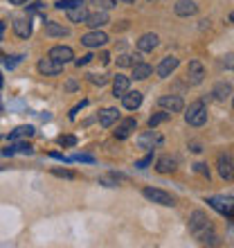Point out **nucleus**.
Wrapping results in <instances>:
<instances>
[{
    "mask_svg": "<svg viewBox=\"0 0 234 248\" xmlns=\"http://www.w3.org/2000/svg\"><path fill=\"white\" fill-rule=\"evenodd\" d=\"M9 2H12V5H25V2H27V0H9Z\"/></svg>",
    "mask_w": 234,
    "mask_h": 248,
    "instance_id": "obj_45",
    "label": "nucleus"
},
{
    "mask_svg": "<svg viewBox=\"0 0 234 248\" xmlns=\"http://www.w3.org/2000/svg\"><path fill=\"white\" fill-rule=\"evenodd\" d=\"M65 12H68V20H70V23H84L86 16H88V9L84 7V2L70 7V9H65Z\"/></svg>",
    "mask_w": 234,
    "mask_h": 248,
    "instance_id": "obj_22",
    "label": "nucleus"
},
{
    "mask_svg": "<svg viewBox=\"0 0 234 248\" xmlns=\"http://www.w3.org/2000/svg\"><path fill=\"white\" fill-rule=\"evenodd\" d=\"M178 65H180V61H178V57H164L160 63H158V68H156V72H158V77H162V79H167V77H171L176 70H178Z\"/></svg>",
    "mask_w": 234,
    "mask_h": 248,
    "instance_id": "obj_7",
    "label": "nucleus"
},
{
    "mask_svg": "<svg viewBox=\"0 0 234 248\" xmlns=\"http://www.w3.org/2000/svg\"><path fill=\"white\" fill-rule=\"evenodd\" d=\"M212 228V223H209L207 215L203 212V210H196V212H191V217H189V230L194 232V235H201V232H205V230Z\"/></svg>",
    "mask_w": 234,
    "mask_h": 248,
    "instance_id": "obj_3",
    "label": "nucleus"
},
{
    "mask_svg": "<svg viewBox=\"0 0 234 248\" xmlns=\"http://www.w3.org/2000/svg\"><path fill=\"white\" fill-rule=\"evenodd\" d=\"M207 203L216 212H221V215H225L228 219H232V196H228V199H223V196H209Z\"/></svg>",
    "mask_w": 234,
    "mask_h": 248,
    "instance_id": "obj_5",
    "label": "nucleus"
},
{
    "mask_svg": "<svg viewBox=\"0 0 234 248\" xmlns=\"http://www.w3.org/2000/svg\"><path fill=\"white\" fill-rule=\"evenodd\" d=\"M135 129H137V122H135V120H133V118H126V120H122V122L117 124V129L113 131V133H115L117 140H126V138H129Z\"/></svg>",
    "mask_w": 234,
    "mask_h": 248,
    "instance_id": "obj_13",
    "label": "nucleus"
},
{
    "mask_svg": "<svg viewBox=\"0 0 234 248\" xmlns=\"http://www.w3.org/2000/svg\"><path fill=\"white\" fill-rule=\"evenodd\" d=\"M39 72L41 75H45V77H57L63 72V63L61 61H54V59H41L39 61Z\"/></svg>",
    "mask_w": 234,
    "mask_h": 248,
    "instance_id": "obj_8",
    "label": "nucleus"
},
{
    "mask_svg": "<svg viewBox=\"0 0 234 248\" xmlns=\"http://www.w3.org/2000/svg\"><path fill=\"white\" fill-rule=\"evenodd\" d=\"M137 144H140V149L151 151L156 144H162V136H160L156 129H151V131H146V133H142V136L137 138Z\"/></svg>",
    "mask_w": 234,
    "mask_h": 248,
    "instance_id": "obj_6",
    "label": "nucleus"
},
{
    "mask_svg": "<svg viewBox=\"0 0 234 248\" xmlns=\"http://www.w3.org/2000/svg\"><path fill=\"white\" fill-rule=\"evenodd\" d=\"M12 149L20 151V154H27V156H32V154H34V147L29 142H18L16 147H12Z\"/></svg>",
    "mask_w": 234,
    "mask_h": 248,
    "instance_id": "obj_29",
    "label": "nucleus"
},
{
    "mask_svg": "<svg viewBox=\"0 0 234 248\" xmlns=\"http://www.w3.org/2000/svg\"><path fill=\"white\" fill-rule=\"evenodd\" d=\"M0 88H2V75H0Z\"/></svg>",
    "mask_w": 234,
    "mask_h": 248,
    "instance_id": "obj_46",
    "label": "nucleus"
},
{
    "mask_svg": "<svg viewBox=\"0 0 234 248\" xmlns=\"http://www.w3.org/2000/svg\"><path fill=\"white\" fill-rule=\"evenodd\" d=\"M212 95H214L219 102H225V99H230V95H232V86L225 84V81H221V84L214 86V91H212Z\"/></svg>",
    "mask_w": 234,
    "mask_h": 248,
    "instance_id": "obj_25",
    "label": "nucleus"
},
{
    "mask_svg": "<svg viewBox=\"0 0 234 248\" xmlns=\"http://www.w3.org/2000/svg\"><path fill=\"white\" fill-rule=\"evenodd\" d=\"M174 12L178 16H182V18H187V16H194L198 12V5H196L194 0H178L174 5Z\"/></svg>",
    "mask_w": 234,
    "mask_h": 248,
    "instance_id": "obj_16",
    "label": "nucleus"
},
{
    "mask_svg": "<svg viewBox=\"0 0 234 248\" xmlns=\"http://www.w3.org/2000/svg\"><path fill=\"white\" fill-rule=\"evenodd\" d=\"M158 43H160L158 34H153V32L142 34L140 41H137V50H140V52H153V50L158 47Z\"/></svg>",
    "mask_w": 234,
    "mask_h": 248,
    "instance_id": "obj_14",
    "label": "nucleus"
},
{
    "mask_svg": "<svg viewBox=\"0 0 234 248\" xmlns=\"http://www.w3.org/2000/svg\"><path fill=\"white\" fill-rule=\"evenodd\" d=\"M88 81L95 86H104V84H108V77L106 75H88Z\"/></svg>",
    "mask_w": 234,
    "mask_h": 248,
    "instance_id": "obj_30",
    "label": "nucleus"
},
{
    "mask_svg": "<svg viewBox=\"0 0 234 248\" xmlns=\"http://www.w3.org/2000/svg\"><path fill=\"white\" fill-rule=\"evenodd\" d=\"M50 59L68 63V61L74 59V52H72V47H68V46H54L52 50H50Z\"/></svg>",
    "mask_w": 234,
    "mask_h": 248,
    "instance_id": "obj_15",
    "label": "nucleus"
},
{
    "mask_svg": "<svg viewBox=\"0 0 234 248\" xmlns=\"http://www.w3.org/2000/svg\"><path fill=\"white\" fill-rule=\"evenodd\" d=\"M216 163H219V174H221L225 181H230V178H232V174H234V170H232V156H230V154H221Z\"/></svg>",
    "mask_w": 234,
    "mask_h": 248,
    "instance_id": "obj_18",
    "label": "nucleus"
},
{
    "mask_svg": "<svg viewBox=\"0 0 234 248\" xmlns=\"http://www.w3.org/2000/svg\"><path fill=\"white\" fill-rule=\"evenodd\" d=\"M117 120H119V111H117V108H113V106H108V108H104V111L99 113V124H102L104 129L113 126Z\"/></svg>",
    "mask_w": 234,
    "mask_h": 248,
    "instance_id": "obj_19",
    "label": "nucleus"
},
{
    "mask_svg": "<svg viewBox=\"0 0 234 248\" xmlns=\"http://www.w3.org/2000/svg\"><path fill=\"white\" fill-rule=\"evenodd\" d=\"M194 170H196V174H201V176H205L209 181V170H207V165H205V163L194 165Z\"/></svg>",
    "mask_w": 234,
    "mask_h": 248,
    "instance_id": "obj_36",
    "label": "nucleus"
},
{
    "mask_svg": "<svg viewBox=\"0 0 234 248\" xmlns=\"http://www.w3.org/2000/svg\"><path fill=\"white\" fill-rule=\"evenodd\" d=\"M43 30H45V36H52V39H63V36H70V30H68V27H63L61 23H57V20H45Z\"/></svg>",
    "mask_w": 234,
    "mask_h": 248,
    "instance_id": "obj_12",
    "label": "nucleus"
},
{
    "mask_svg": "<svg viewBox=\"0 0 234 248\" xmlns=\"http://www.w3.org/2000/svg\"><path fill=\"white\" fill-rule=\"evenodd\" d=\"M203 79H205V68H203L201 61H189L187 65V81L191 86H198L203 84Z\"/></svg>",
    "mask_w": 234,
    "mask_h": 248,
    "instance_id": "obj_9",
    "label": "nucleus"
},
{
    "mask_svg": "<svg viewBox=\"0 0 234 248\" xmlns=\"http://www.w3.org/2000/svg\"><path fill=\"white\" fill-rule=\"evenodd\" d=\"M95 5H99L102 9H111V7H115V0H92Z\"/></svg>",
    "mask_w": 234,
    "mask_h": 248,
    "instance_id": "obj_37",
    "label": "nucleus"
},
{
    "mask_svg": "<svg viewBox=\"0 0 234 248\" xmlns=\"http://www.w3.org/2000/svg\"><path fill=\"white\" fill-rule=\"evenodd\" d=\"M52 174H54V176H61V178H74V171H70V170H58V167H54Z\"/></svg>",
    "mask_w": 234,
    "mask_h": 248,
    "instance_id": "obj_34",
    "label": "nucleus"
},
{
    "mask_svg": "<svg viewBox=\"0 0 234 248\" xmlns=\"http://www.w3.org/2000/svg\"><path fill=\"white\" fill-rule=\"evenodd\" d=\"M122 2H135V0H122Z\"/></svg>",
    "mask_w": 234,
    "mask_h": 248,
    "instance_id": "obj_47",
    "label": "nucleus"
},
{
    "mask_svg": "<svg viewBox=\"0 0 234 248\" xmlns=\"http://www.w3.org/2000/svg\"><path fill=\"white\" fill-rule=\"evenodd\" d=\"M142 194L153 203H160V205H167V208H174L176 205V199L169 194V192H164V189H158V187H144Z\"/></svg>",
    "mask_w": 234,
    "mask_h": 248,
    "instance_id": "obj_2",
    "label": "nucleus"
},
{
    "mask_svg": "<svg viewBox=\"0 0 234 248\" xmlns=\"http://www.w3.org/2000/svg\"><path fill=\"white\" fill-rule=\"evenodd\" d=\"M99 59L104 61V63H108V59H111V57H108V52H102V54H99Z\"/></svg>",
    "mask_w": 234,
    "mask_h": 248,
    "instance_id": "obj_43",
    "label": "nucleus"
},
{
    "mask_svg": "<svg viewBox=\"0 0 234 248\" xmlns=\"http://www.w3.org/2000/svg\"><path fill=\"white\" fill-rule=\"evenodd\" d=\"M86 104H88V102H86V99H81V104H77V106H74V108H72V111H70V120H74V118H77V113L81 111V108H84Z\"/></svg>",
    "mask_w": 234,
    "mask_h": 248,
    "instance_id": "obj_39",
    "label": "nucleus"
},
{
    "mask_svg": "<svg viewBox=\"0 0 234 248\" xmlns=\"http://www.w3.org/2000/svg\"><path fill=\"white\" fill-rule=\"evenodd\" d=\"M81 43H84L86 47H102L108 43V36H106L104 32H99V30H92V32L81 36Z\"/></svg>",
    "mask_w": 234,
    "mask_h": 248,
    "instance_id": "obj_10",
    "label": "nucleus"
},
{
    "mask_svg": "<svg viewBox=\"0 0 234 248\" xmlns=\"http://www.w3.org/2000/svg\"><path fill=\"white\" fill-rule=\"evenodd\" d=\"M34 136V126H16V129L9 133V140H16V138H29Z\"/></svg>",
    "mask_w": 234,
    "mask_h": 248,
    "instance_id": "obj_28",
    "label": "nucleus"
},
{
    "mask_svg": "<svg viewBox=\"0 0 234 248\" xmlns=\"http://www.w3.org/2000/svg\"><path fill=\"white\" fill-rule=\"evenodd\" d=\"M2 36H5V23L0 20V41H2Z\"/></svg>",
    "mask_w": 234,
    "mask_h": 248,
    "instance_id": "obj_44",
    "label": "nucleus"
},
{
    "mask_svg": "<svg viewBox=\"0 0 234 248\" xmlns=\"http://www.w3.org/2000/svg\"><path fill=\"white\" fill-rule=\"evenodd\" d=\"M140 61H142L140 54H135V57H133V54H119V57H117V65H119V68H129V65L140 63Z\"/></svg>",
    "mask_w": 234,
    "mask_h": 248,
    "instance_id": "obj_26",
    "label": "nucleus"
},
{
    "mask_svg": "<svg viewBox=\"0 0 234 248\" xmlns=\"http://www.w3.org/2000/svg\"><path fill=\"white\" fill-rule=\"evenodd\" d=\"M92 59H95V57H92V54H86V57H81V59H77V61H74V65H77V68H81V65L90 63Z\"/></svg>",
    "mask_w": 234,
    "mask_h": 248,
    "instance_id": "obj_38",
    "label": "nucleus"
},
{
    "mask_svg": "<svg viewBox=\"0 0 234 248\" xmlns=\"http://www.w3.org/2000/svg\"><path fill=\"white\" fill-rule=\"evenodd\" d=\"M171 118V113L169 111H160V113H153L149 118V129H156L158 124H162V122H167V120Z\"/></svg>",
    "mask_w": 234,
    "mask_h": 248,
    "instance_id": "obj_27",
    "label": "nucleus"
},
{
    "mask_svg": "<svg viewBox=\"0 0 234 248\" xmlns=\"http://www.w3.org/2000/svg\"><path fill=\"white\" fill-rule=\"evenodd\" d=\"M58 144H63V147H74V144H77V138L74 136H58Z\"/></svg>",
    "mask_w": 234,
    "mask_h": 248,
    "instance_id": "obj_32",
    "label": "nucleus"
},
{
    "mask_svg": "<svg viewBox=\"0 0 234 248\" xmlns=\"http://www.w3.org/2000/svg\"><path fill=\"white\" fill-rule=\"evenodd\" d=\"M74 5H81V0H58L57 2V9H70Z\"/></svg>",
    "mask_w": 234,
    "mask_h": 248,
    "instance_id": "obj_33",
    "label": "nucleus"
},
{
    "mask_svg": "<svg viewBox=\"0 0 234 248\" xmlns=\"http://www.w3.org/2000/svg\"><path fill=\"white\" fill-rule=\"evenodd\" d=\"M158 106H160L162 111H169L171 115H174V113H180L182 108H185V102H182V97H178V95H162V97L158 99Z\"/></svg>",
    "mask_w": 234,
    "mask_h": 248,
    "instance_id": "obj_4",
    "label": "nucleus"
},
{
    "mask_svg": "<svg viewBox=\"0 0 234 248\" xmlns=\"http://www.w3.org/2000/svg\"><path fill=\"white\" fill-rule=\"evenodd\" d=\"M151 75H153V68H151L149 63H133V79H137V81H142V79H149Z\"/></svg>",
    "mask_w": 234,
    "mask_h": 248,
    "instance_id": "obj_24",
    "label": "nucleus"
},
{
    "mask_svg": "<svg viewBox=\"0 0 234 248\" xmlns=\"http://www.w3.org/2000/svg\"><path fill=\"white\" fill-rule=\"evenodd\" d=\"M151 163H153V154H149V156L142 158V160H137L135 167H137V170H146V167H149Z\"/></svg>",
    "mask_w": 234,
    "mask_h": 248,
    "instance_id": "obj_35",
    "label": "nucleus"
},
{
    "mask_svg": "<svg viewBox=\"0 0 234 248\" xmlns=\"http://www.w3.org/2000/svg\"><path fill=\"white\" fill-rule=\"evenodd\" d=\"M50 156H52V158H57V160H63V163H70V158H65L63 154H57V151H52Z\"/></svg>",
    "mask_w": 234,
    "mask_h": 248,
    "instance_id": "obj_41",
    "label": "nucleus"
},
{
    "mask_svg": "<svg viewBox=\"0 0 234 248\" xmlns=\"http://www.w3.org/2000/svg\"><path fill=\"white\" fill-rule=\"evenodd\" d=\"M14 32H16V36H20V39H29V36H32V23H29V18L14 20Z\"/></svg>",
    "mask_w": 234,
    "mask_h": 248,
    "instance_id": "obj_20",
    "label": "nucleus"
},
{
    "mask_svg": "<svg viewBox=\"0 0 234 248\" xmlns=\"http://www.w3.org/2000/svg\"><path fill=\"white\" fill-rule=\"evenodd\" d=\"M84 23H86V25H90L92 30H99V27L108 25V23H111V18H108V14H106V9H99V12L88 14Z\"/></svg>",
    "mask_w": 234,
    "mask_h": 248,
    "instance_id": "obj_11",
    "label": "nucleus"
},
{
    "mask_svg": "<svg viewBox=\"0 0 234 248\" xmlns=\"http://www.w3.org/2000/svg\"><path fill=\"white\" fill-rule=\"evenodd\" d=\"M189 147H191V151H194V154H201V144H198V142H191V144H189Z\"/></svg>",
    "mask_w": 234,
    "mask_h": 248,
    "instance_id": "obj_42",
    "label": "nucleus"
},
{
    "mask_svg": "<svg viewBox=\"0 0 234 248\" xmlns=\"http://www.w3.org/2000/svg\"><path fill=\"white\" fill-rule=\"evenodd\" d=\"M70 160H81V163H92V156H86V154H77V156H72Z\"/></svg>",
    "mask_w": 234,
    "mask_h": 248,
    "instance_id": "obj_40",
    "label": "nucleus"
},
{
    "mask_svg": "<svg viewBox=\"0 0 234 248\" xmlns=\"http://www.w3.org/2000/svg\"><path fill=\"white\" fill-rule=\"evenodd\" d=\"M23 61V54H16V57H5V65L12 70V68H16V65Z\"/></svg>",
    "mask_w": 234,
    "mask_h": 248,
    "instance_id": "obj_31",
    "label": "nucleus"
},
{
    "mask_svg": "<svg viewBox=\"0 0 234 248\" xmlns=\"http://www.w3.org/2000/svg\"><path fill=\"white\" fill-rule=\"evenodd\" d=\"M176 165H178V160H176V158L162 156V158H158L156 170L160 171V174H171V171H176Z\"/></svg>",
    "mask_w": 234,
    "mask_h": 248,
    "instance_id": "obj_23",
    "label": "nucleus"
},
{
    "mask_svg": "<svg viewBox=\"0 0 234 248\" xmlns=\"http://www.w3.org/2000/svg\"><path fill=\"white\" fill-rule=\"evenodd\" d=\"M185 120H187V124H191V126H203V124L207 122V104L205 102H194V104H189L187 113H185Z\"/></svg>",
    "mask_w": 234,
    "mask_h": 248,
    "instance_id": "obj_1",
    "label": "nucleus"
},
{
    "mask_svg": "<svg viewBox=\"0 0 234 248\" xmlns=\"http://www.w3.org/2000/svg\"><path fill=\"white\" fill-rule=\"evenodd\" d=\"M122 104H124V108H129V111L140 108V104H142V93L140 91H126L122 95Z\"/></svg>",
    "mask_w": 234,
    "mask_h": 248,
    "instance_id": "obj_17",
    "label": "nucleus"
},
{
    "mask_svg": "<svg viewBox=\"0 0 234 248\" xmlns=\"http://www.w3.org/2000/svg\"><path fill=\"white\" fill-rule=\"evenodd\" d=\"M129 84H131V79L126 75H115V79H113V95L122 97L124 93L129 91Z\"/></svg>",
    "mask_w": 234,
    "mask_h": 248,
    "instance_id": "obj_21",
    "label": "nucleus"
}]
</instances>
